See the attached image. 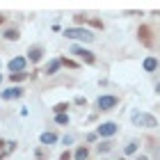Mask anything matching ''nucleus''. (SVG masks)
Here are the masks:
<instances>
[{"label":"nucleus","mask_w":160,"mask_h":160,"mask_svg":"<svg viewBox=\"0 0 160 160\" xmlns=\"http://www.w3.org/2000/svg\"><path fill=\"white\" fill-rule=\"evenodd\" d=\"M114 133H117V123H112V121L98 126V135H103V137H110V135H114Z\"/></svg>","instance_id":"0eeeda50"},{"label":"nucleus","mask_w":160,"mask_h":160,"mask_svg":"<svg viewBox=\"0 0 160 160\" xmlns=\"http://www.w3.org/2000/svg\"><path fill=\"white\" fill-rule=\"evenodd\" d=\"M158 69V60L156 57H147L144 60V71H156Z\"/></svg>","instance_id":"1a4fd4ad"},{"label":"nucleus","mask_w":160,"mask_h":160,"mask_svg":"<svg viewBox=\"0 0 160 160\" xmlns=\"http://www.w3.org/2000/svg\"><path fill=\"white\" fill-rule=\"evenodd\" d=\"M69 39H82V41H94V34L89 30H82V28H67L64 30Z\"/></svg>","instance_id":"f03ea898"},{"label":"nucleus","mask_w":160,"mask_h":160,"mask_svg":"<svg viewBox=\"0 0 160 160\" xmlns=\"http://www.w3.org/2000/svg\"><path fill=\"white\" fill-rule=\"evenodd\" d=\"M21 94H23V89H9V92L2 94V98H16V96H21Z\"/></svg>","instance_id":"f8f14e48"},{"label":"nucleus","mask_w":160,"mask_h":160,"mask_svg":"<svg viewBox=\"0 0 160 160\" xmlns=\"http://www.w3.org/2000/svg\"><path fill=\"white\" fill-rule=\"evenodd\" d=\"M67 108H69V103H57L53 110H55L57 114H64V112H67Z\"/></svg>","instance_id":"2eb2a0df"},{"label":"nucleus","mask_w":160,"mask_h":160,"mask_svg":"<svg viewBox=\"0 0 160 160\" xmlns=\"http://www.w3.org/2000/svg\"><path fill=\"white\" fill-rule=\"evenodd\" d=\"M5 37L9 39V41H16V39H18V30H7V32H5Z\"/></svg>","instance_id":"4468645a"},{"label":"nucleus","mask_w":160,"mask_h":160,"mask_svg":"<svg viewBox=\"0 0 160 160\" xmlns=\"http://www.w3.org/2000/svg\"><path fill=\"white\" fill-rule=\"evenodd\" d=\"M87 156H89V151H87V147H80L76 151V160H87Z\"/></svg>","instance_id":"9b49d317"},{"label":"nucleus","mask_w":160,"mask_h":160,"mask_svg":"<svg viewBox=\"0 0 160 160\" xmlns=\"http://www.w3.org/2000/svg\"><path fill=\"white\" fill-rule=\"evenodd\" d=\"M28 78V73L23 71V73H12V82H21V80H25Z\"/></svg>","instance_id":"dca6fc26"},{"label":"nucleus","mask_w":160,"mask_h":160,"mask_svg":"<svg viewBox=\"0 0 160 160\" xmlns=\"http://www.w3.org/2000/svg\"><path fill=\"white\" fill-rule=\"evenodd\" d=\"M60 64H64V67H69V69H76V67H78V64H76L73 60H67V57H62Z\"/></svg>","instance_id":"a211bd4d"},{"label":"nucleus","mask_w":160,"mask_h":160,"mask_svg":"<svg viewBox=\"0 0 160 160\" xmlns=\"http://www.w3.org/2000/svg\"><path fill=\"white\" fill-rule=\"evenodd\" d=\"M133 123L135 126H144V128H153V126H158V121H156V117L153 114H147V112H133Z\"/></svg>","instance_id":"f257e3e1"},{"label":"nucleus","mask_w":160,"mask_h":160,"mask_svg":"<svg viewBox=\"0 0 160 160\" xmlns=\"http://www.w3.org/2000/svg\"><path fill=\"white\" fill-rule=\"evenodd\" d=\"M71 53L78 55L80 60H85L87 64H94V55H92V50H87V48H82V46H73V48H71Z\"/></svg>","instance_id":"7ed1b4c3"},{"label":"nucleus","mask_w":160,"mask_h":160,"mask_svg":"<svg viewBox=\"0 0 160 160\" xmlns=\"http://www.w3.org/2000/svg\"><path fill=\"white\" fill-rule=\"evenodd\" d=\"M41 55H43V48H41V46H32V48H30V60H32V62H39Z\"/></svg>","instance_id":"6e6552de"},{"label":"nucleus","mask_w":160,"mask_h":160,"mask_svg":"<svg viewBox=\"0 0 160 160\" xmlns=\"http://www.w3.org/2000/svg\"><path fill=\"white\" fill-rule=\"evenodd\" d=\"M55 140H57V137H55L53 133H43V135H41V144H53Z\"/></svg>","instance_id":"ddd939ff"},{"label":"nucleus","mask_w":160,"mask_h":160,"mask_svg":"<svg viewBox=\"0 0 160 160\" xmlns=\"http://www.w3.org/2000/svg\"><path fill=\"white\" fill-rule=\"evenodd\" d=\"M55 121H57V123H69V114H57Z\"/></svg>","instance_id":"6ab92c4d"},{"label":"nucleus","mask_w":160,"mask_h":160,"mask_svg":"<svg viewBox=\"0 0 160 160\" xmlns=\"http://www.w3.org/2000/svg\"><path fill=\"white\" fill-rule=\"evenodd\" d=\"M112 149V142H101L98 144V151H101V153H105V151H110Z\"/></svg>","instance_id":"f3484780"},{"label":"nucleus","mask_w":160,"mask_h":160,"mask_svg":"<svg viewBox=\"0 0 160 160\" xmlns=\"http://www.w3.org/2000/svg\"><path fill=\"white\" fill-rule=\"evenodd\" d=\"M135 160H149V158L147 156H140V158H135Z\"/></svg>","instance_id":"4be33fe9"},{"label":"nucleus","mask_w":160,"mask_h":160,"mask_svg":"<svg viewBox=\"0 0 160 160\" xmlns=\"http://www.w3.org/2000/svg\"><path fill=\"white\" fill-rule=\"evenodd\" d=\"M2 21H5V16H0V23H2Z\"/></svg>","instance_id":"b1692460"},{"label":"nucleus","mask_w":160,"mask_h":160,"mask_svg":"<svg viewBox=\"0 0 160 160\" xmlns=\"http://www.w3.org/2000/svg\"><path fill=\"white\" fill-rule=\"evenodd\" d=\"M117 103H119L117 96H101L98 98V110H112Z\"/></svg>","instance_id":"20e7f679"},{"label":"nucleus","mask_w":160,"mask_h":160,"mask_svg":"<svg viewBox=\"0 0 160 160\" xmlns=\"http://www.w3.org/2000/svg\"><path fill=\"white\" fill-rule=\"evenodd\" d=\"M23 69H25V57H14V60H9V71L23 73Z\"/></svg>","instance_id":"423d86ee"},{"label":"nucleus","mask_w":160,"mask_h":160,"mask_svg":"<svg viewBox=\"0 0 160 160\" xmlns=\"http://www.w3.org/2000/svg\"><path fill=\"white\" fill-rule=\"evenodd\" d=\"M57 69H60V60H53V62H50L48 67H46V73H48V76H53V73H57Z\"/></svg>","instance_id":"9d476101"},{"label":"nucleus","mask_w":160,"mask_h":160,"mask_svg":"<svg viewBox=\"0 0 160 160\" xmlns=\"http://www.w3.org/2000/svg\"><path fill=\"white\" fill-rule=\"evenodd\" d=\"M69 158H71V153H69V151H67V153H62V156H60V160H69Z\"/></svg>","instance_id":"412c9836"},{"label":"nucleus","mask_w":160,"mask_h":160,"mask_svg":"<svg viewBox=\"0 0 160 160\" xmlns=\"http://www.w3.org/2000/svg\"><path fill=\"white\" fill-rule=\"evenodd\" d=\"M135 151H137V144H135V142H130L128 147H126V153H135Z\"/></svg>","instance_id":"aec40b11"},{"label":"nucleus","mask_w":160,"mask_h":160,"mask_svg":"<svg viewBox=\"0 0 160 160\" xmlns=\"http://www.w3.org/2000/svg\"><path fill=\"white\" fill-rule=\"evenodd\" d=\"M137 34H140V41L144 43V46H151V43H153V39H151V28L149 25H142L140 30H137Z\"/></svg>","instance_id":"39448f33"},{"label":"nucleus","mask_w":160,"mask_h":160,"mask_svg":"<svg viewBox=\"0 0 160 160\" xmlns=\"http://www.w3.org/2000/svg\"><path fill=\"white\" fill-rule=\"evenodd\" d=\"M156 89H158V92H160V82H158V85H156Z\"/></svg>","instance_id":"5701e85b"},{"label":"nucleus","mask_w":160,"mask_h":160,"mask_svg":"<svg viewBox=\"0 0 160 160\" xmlns=\"http://www.w3.org/2000/svg\"><path fill=\"white\" fill-rule=\"evenodd\" d=\"M0 80H2V76H0Z\"/></svg>","instance_id":"393cba45"}]
</instances>
